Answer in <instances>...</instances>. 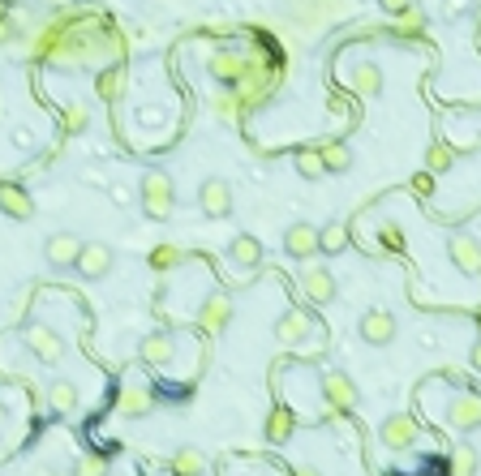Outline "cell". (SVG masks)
Returning a JSON list of instances; mask_svg holds the SVG:
<instances>
[{
    "instance_id": "obj_1",
    "label": "cell",
    "mask_w": 481,
    "mask_h": 476,
    "mask_svg": "<svg viewBox=\"0 0 481 476\" xmlns=\"http://www.w3.org/2000/svg\"><path fill=\"white\" fill-rule=\"evenodd\" d=\"M138 197H142V210L151 219H168L172 206H176V185H172L168 172H146L138 185Z\"/></svg>"
},
{
    "instance_id": "obj_2",
    "label": "cell",
    "mask_w": 481,
    "mask_h": 476,
    "mask_svg": "<svg viewBox=\"0 0 481 476\" xmlns=\"http://www.w3.org/2000/svg\"><path fill=\"white\" fill-rule=\"evenodd\" d=\"M207 73H211L219 86H240L250 73H254V60L240 57L237 48H219V52L207 60Z\"/></svg>"
},
{
    "instance_id": "obj_3",
    "label": "cell",
    "mask_w": 481,
    "mask_h": 476,
    "mask_svg": "<svg viewBox=\"0 0 481 476\" xmlns=\"http://www.w3.org/2000/svg\"><path fill=\"white\" fill-rule=\"evenodd\" d=\"M22 339H27V348L39 356L43 365H57L60 356H65V339L52 331V326L43 323H27V331H22Z\"/></svg>"
},
{
    "instance_id": "obj_4",
    "label": "cell",
    "mask_w": 481,
    "mask_h": 476,
    "mask_svg": "<svg viewBox=\"0 0 481 476\" xmlns=\"http://www.w3.org/2000/svg\"><path fill=\"white\" fill-rule=\"evenodd\" d=\"M379 442L387 450H409L417 442V420L409 412H391V417L379 425Z\"/></svg>"
},
{
    "instance_id": "obj_5",
    "label": "cell",
    "mask_w": 481,
    "mask_h": 476,
    "mask_svg": "<svg viewBox=\"0 0 481 476\" xmlns=\"http://www.w3.org/2000/svg\"><path fill=\"white\" fill-rule=\"evenodd\" d=\"M323 399L336 407V412H353L357 399H361V391H357V382L348 378L344 369H331V374L323 378Z\"/></svg>"
},
{
    "instance_id": "obj_6",
    "label": "cell",
    "mask_w": 481,
    "mask_h": 476,
    "mask_svg": "<svg viewBox=\"0 0 481 476\" xmlns=\"http://www.w3.org/2000/svg\"><path fill=\"white\" fill-rule=\"evenodd\" d=\"M357 331H361V339H366L369 348H387V344L396 339V318H391L387 309H366Z\"/></svg>"
},
{
    "instance_id": "obj_7",
    "label": "cell",
    "mask_w": 481,
    "mask_h": 476,
    "mask_svg": "<svg viewBox=\"0 0 481 476\" xmlns=\"http://www.w3.org/2000/svg\"><path fill=\"white\" fill-rule=\"evenodd\" d=\"M228 323H232V296L228 292H211L198 309V326L207 335H224Z\"/></svg>"
},
{
    "instance_id": "obj_8",
    "label": "cell",
    "mask_w": 481,
    "mask_h": 476,
    "mask_svg": "<svg viewBox=\"0 0 481 476\" xmlns=\"http://www.w3.org/2000/svg\"><path fill=\"white\" fill-rule=\"evenodd\" d=\"M198 206L211 215V219H224V215H232V185L219 181V176H207V181L198 185Z\"/></svg>"
},
{
    "instance_id": "obj_9",
    "label": "cell",
    "mask_w": 481,
    "mask_h": 476,
    "mask_svg": "<svg viewBox=\"0 0 481 476\" xmlns=\"http://www.w3.org/2000/svg\"><path fill=\"white\" fill-rule=\"evenodd\" d=\"M447 425L460 434H477L481 429V395H455L447 404Z\"/></svg>"
},
{
    "instance_id": "obj_10",
    "label": "cell",
    "mask_w": 481,
    "mask_h": 476,
    "mask_svg": "<svg viewBox=\"0 0 481 476\" xmlns=\"http://www.w3.org/2000/svg\"><path fill=\"white\" fill-rule=\"evenodd\" d=\"M112 262H116L112 245H103V240H91V245H86L82 240V253H78V270H82V280H103V275L112 270Z\"/></svg>"
},
{
    "instance_id": "obj_11",
    "label": "cell",
    "mask_w": 481,
    "mask_h": 476,
    "mask_svg": "<svg viewBox=\"0 0 481 476\" xmlns=\"http://www.w3.org/2000/svg\"><path fill=\"white\" fill-rule=\"evenodd\" d=\"M301 292L310 296V305H331L336 296H340V283L326 267H310L301 275Z\"/></svg>"
},
{
    "instance_id": "obj_12",
    "label": "cell",
    "mask_w": 481,
    "mask_h": 476,
    "mask_svg": "<svg viewBox=\"0 0 481 476\" xmlns=\"http://www.w3.org/2000/svg\"><path fill=\"white\" fill-rule=\"evenodd\" d=\"M78 253H82V240L73 237V232H57V237H48V245H43L48 267H57V270L78 267Z\"/></svg>"
},
{
    "instance_id": "obj_13",
    "label": "cell",
    "mask_w": 481,
    "mask_h": 476,
    "mask_svg": "<svg viewBox=\"0 0 481 476\" xmlns=\"http://www.w3.org/2000/svg\"><path fill=\"white\" fill-rule=\"evenodd\" d=\"M310 331H314L310 309H288V313H280V323H275V339L280 344H305Z\"/></svg>"
},
{
    "instance_id": "obj_14",
    "label": "cell",
    "mask_w": 481,
    "mask_h": 476,
    "mask_svg": "<svg viewBox=\"0 0 481 476\" xmlns=\"http://www.w3.org/2000/svg\"><path fill=\"white\" fill-rule=\"evenodd\" d=\"M283 253L297 258V262H310L314 253H318V227L314 224H293L288 232H283Z\"/></svg>"
},
{
    "instance_id": "obj_15",
    "label": "cell",
    "mask_w": 481,
    "mask_h": 476,
    "mask_svg": "<svg viewBox=\"0 0 481 476\" xmlns=\"http://www.w3.org/2000/svg\"><path fill=\"white\" fill-rule=\"evenodd\" d=\"M151 407H155V395L146 391V386H142V382H125V386H121V399H116V412H121V417H151Z\"/></svg>"
},
{
    "instance_id": "obj_16",
    "label": "cell",
    "mask_w": 481,
    "mask_h": 476,
    "mask_svg": "<svg viewBox=\"0 0 481 476\" xmlns=\"http://www.w3.org/2000/svg\"><path fill=\"white\" fill-rule=\"evenodd\" d=\"M447 253H452L455 270H465V275H481V240H477V237L460 232V237H452Z\"/></svg>"
},
{
    "instance_id": "obj_17",
    "label": "cell",
    "mask_w": 481,
    "mask_h": 476,
    "mask_svg": "<svg viewBox=\"0 0 481 476\" xmlns=\"http://www.w3.org/2000/svg\"><path fill=\"white\" fill-rule=\"evenodd\" d=\"M228 262L240 267V270H258V267H262V245H258L254 237H245V232H240V237L228 240Z\"/></svg>"
},
{
    "instance_id": "obj_18",
    "label": "cell",
    "mask_w": 481,
    "mask_h": 476,
    "mask_svg": "<svg viewBox=\"0 0 481 476\" xmlns=\"http://www.w3.org/2000/svg\"><path fill=\"white\" fill-rule=\"evenodd\" d=\"M262 434H267L271 447H283L288 438L297 434V417H293V407H271L267 425H262Z\"/></svg>"
},
{
    "instance_id": "obj_19",
    "label": "cell",
    "mask_w": 481,
    "mask_h": 476,
    "mask_svg": "<svg viewBox=\"0 0 481 476\" xmlns=\"http://www.w3.org/2000/svg\"><path fill=\"white\" fill-rule=\"evenodd\" d=\"M0 210L9 215V219H30L35 215V197L22 189V185H0Z\"/></svg>"
},
{
    "instance_id": "obj_20",
    "label": "cell",
    "mask_w": 481,
    "mask_h": 476,
    "mask_svg": "<svg viewBox=\"0 0 481 476\" xmlns=\"http://www.w3.org/2000/svg\"><path fill=\"white\" fill-rule=\"evenodd\" d=\"M172 352H176V344H172V335L168 331H155V335H146L142 339V348H138V356L146 365H172Z\"/></svg>"
},
{
    "instance_id": "obj_21",
    "label": "cell",
    "mask_w": 481,
    "mask_h": 476,
    "mask_svg": "<svg viewBox=\"0 0 481 476\" xmlns=\"http://www.w3.org/2000/svg\"><path fill=\"white\" fill-rule=\"evenodd\" d=\"M48 407H52V417H73L78 412V386L69 378H60L48 386Z\"/></svg>"
},
{
    "instance_id": "obj_22",
    "label": "cell",
    "mask_w": 481,
    "mask_h": 476,
    "mask_svg": "<svg viewBox=\"0 0 481 476\" xmlns=\"http://www.w3.org/2000/svg\"><path fill=\"white\" fill-rule=\"evenodd\" d=\"M348 224L344 219H331L326 227H318V253H326V258H336V253L348 249Z\"/></svg>"
},
{
    "instance_id": "obj_23",
    "label": "cell",
    "mask_w": 481,
    "mask_h": 476,
    "mask_svg": "<svg viewBox=\"0 0 481 476\" xmlns=\"http://www.w3.org/2000/svg\"><path fill=\"white\" fill-rule=\"evenodd\" d=\"M95 95H100L103 103H116V99L125 95V69H121V65H108V69L95 78Z\"/></svg>"
},
{
    "instance_id": "obj_24",
    "label": "cell",
    "mask_w": 481,
    "mask_h": 476,
    "mask_svg": "<svg viewBox=\"0 0 481 476\" xmlns=\"http://www.w3.org/2000/svg\"><path fill=\"white\" fill-rule=\"evenodd\" d=\"M168 472L172 476H202V472H207V460H202V450L185 447V450H176V455L168 460Z\"/></svg>"
},
{
    "instance_id": "obj_25",
    "label": "cell",
    "mask_w": 481,
    "mask_h": 476,
    "mask_svg": "<svg viewBox=\"0 0 481 476\" xmlns=\"http://www.w3.org/2000/svg\"><path fill=\"white\" fill-rule=\"evenodd\" d=\"M318 151H323L326 176H331V172H348V168H353V151H348V142H323Z\"/></svg>"
},
{
    "instance_id": "obj_26",
    "label": "cell",
    "mask_w": 481,
    "mask_h": 476,
    "mask_svg": "<svg viewBox=\"0 0 481 476\" xmlns=\"http://www.w3.org/2000/svg\"><path fill=\"white\" fill-rule=\"evenodd\" d=\"M293 164H297V172L305 176V181H318V176H326V164H323V151L318 146H305V151L293 154Z\"/></svg>"
},
{
    "instance_id": "obj_27",
    "label": "cell",
    "mask_w": 481,
    "mask_h": 476,
    "mask_svg": "<svg viewBox=\"0 0 481 476\" xmlns=\"http://www.w3.org/2000/svg\"><path fill=\"white\" fill-rule=\"evenodd\" d=\"M455 164V146H447V142H430V146H425V172H434V176H439V172H447Z\"/></svg>"
},
{
    "instance_id": "obj_28",
    "label": "cell",
    "mask_w": 481,
    "mask_h": 476,
    "mask_svg": "<svg viewBox=\"0 0 481 476\" xmlns=\"http://www.w3.org/2000/svg\"><path fill=\"white\" fill-rule=\"evenodd\" d=\"M477 468H481L477 447H468V442H460V447L452 450V476H477Z\"/></svg>"
},
{
    "instance_id": "obj_29",
    "label": "cell",
    "mask_w": 481,
    "mask_h": 476,
    "mask_svg": "<svg viewBox=\"0 0 481 476\" xmlns=\"http://www.w3.org/2000/svg\"><path fill=\"white\" fill-rule=\"evenodd\" d=\"M181 262H185V253L172 240H159L155 249H151V267L155 270H172V267H181Z\"/></svg>"
},
{
    "instance_id": "obj_30",
    "label": "cell",
    "mask_w": 481,
    "mask_h": 476,
    "mask_svg": "<svg viewBox=\"0 0 481 476\" xmlns=\"http://www.w3.org/2000/svg\"><path fill=\"white\" fill-rule=\"evenodd\" d=\"M73 476H108V455H100V450L78 455V460H73Z\"/></svg>"
},
{
    "instance_id": "obj_31",
    "label": "cell",
    "mask_w": 481,
    "mask_h": 476,
    "mask_svg": "<svg viewBox=\"0 0 481 476\" xmlns=\"http://www.w3.org/2000/svg\"><path fill=\"white\" fill-rule=\"evenodd\" d=\"M60 125H65V133H86V129H91V112H86V103L73 99L69 108L60 112Z\"/></svg>"
},
{
    "instance_id": "obj_32",
    "label": "cell",
    "mask_w": 481,
    "mask_h": 476,
    "mask_svg": "<svg viewBox=\"0 0 481 476\" xmlns=\"http://www.w3.org/2000/svg\"><path fill=\"white\" fill-rule=\"evenodd\" d=\"M353 86L361 90V95H379L382 90V78H379V69L374 65H357V73H353Z\"/></svg>"
},
{
    "instance_id": "obj_33",
    "label": "cell",
    "mask_w": 481,
    "mask_h": 476,
    "mask_svg": "<svg viewBox=\"0 0 481 476\" xmlns=\"http://www.w3.org/2000/svg\"><path fill=\"white\" fill-rule=\"evenodd\" d=\"M422 26H425V14L417 9V5H409L404 14H396V30H400V35H417Z\"/></svg>"
},
{
    "instance_id": "obj_34",
    "label": "cell",
    "mask_w": 481,
    "mask_h": 476,
    "mask_svg": "<svg viewBox=\"0 0 481 476\" xmlns=\"http://www.w3.org/2000/svg\"><path fill=\"white\" fill-rule=\"evenodd\" d=\"M379 240H382V245H387L391 253L404 249V232H400V224H382V227H379Z\"/></svg>"
},
{
    "instance_id": "obj_35",
    "label": "cell",
    "mask_w": 481,
    "mask_h": 476,
    "mask_svg": "<svg viewBox=\"0 0 481 476\" xmlns=\"http://www.w3.org/2000/svg\"><path fill=\"white\" fill-rule=\"evenodd\" d=\"M473 9V0H443V14L447 17H465Z\"/></svg>"
},
{
    "instance_id": "obj_36",
    "label": "cell",
    "mask_w": 481,
    "mask_h": 476,
    "mask_svg": "<svg viewBox=\"0 0 481 476\" xmlns=\"http://www.w3.org/2000/svg\"><path fill=\"white\" fill-rule=\"evenodd\" d=\"M108 194H112V202H116V206H129V202H134V189H129V185H112Z\"/></svg>"
},
{
    "instance_id": "obj_37",
    "label": "cell",
    "mask_w": 481,
    "mask_h": 476,
    "mask_svg": "<svg viewBox=\"0 0 481 476\" xmlns=\"http://www.w3.org/2000/svg\"><path fill=\"white\" fill-rule=\"evenodd\" d=\"M412 189H417L422 197H430V194H434V172H425V176H417V185H412Z\"/></svg>"
},
{
    "instance_id": "obj_38",
    "label": "cell",
    "mask_w": 481,
    "mask_h": 476,
    "mask_svg": "<svg viewBox=\"0 0 481 476\" xmlns=\"http://www.w3.org/2000/svg\"><path fill=\"white\" fill-rule=\"evenodd\" d=\"M9 39H17V26L9 22V14L0 17V43H9Z\"/></svg>"
},
{
    "instance_id": "obj_39",
    "label": "cell",
    "mask_w": 481,
    "mask_h": 476,
    "mask_svg": "<svg viewBox=\"0 0 481 476\" xmlns=\"http://www.w3.org/2000/svg\"><path fill=\"white\" fill-rule=\"evenodd\" d=\"M409 5H417V0H382V9H387L391 17H396V14H404Z\"/></svg>"
},
{
    "instance_id": "obj_40",
    "label": "cell",
    "mask_w": 481,
    "mask_h": 476,
    "mask_svg": "<svg viewBox=\"0 0 481 476\" xmlns=\"http://www.w3.org/2000/svg\"><path fill=\"white\" fill-rule=\"evenodd\" d=\"M468 365H473V369H477V374H481V339H477V344H473V352H468Z\"/></svg>"
},
{
    "instance_id": "obj_41",
    "label": "cell",
    "mask_w": 481,
    "mask_h": 476,
    "mask_svg": "<svg viewBox=\"0 0 481 476\" xmlns=\"http://www.w3.org/2000/svg\"><path fill=\"white\" fill-rule=\"evenodd\" d=\"M293 476H318V472H314V468H297V472H293Z\"/></svg>"
},
{
    "instance_id": "obj_42",
    "label": "cell",
    "mask_w": 481,
    "mask_h": 476,
    "mask_svg": "<svg viewBox=\"0 0 481 476\" xmlns=\"http://www.w3.org/2000/svg\"><path fill=\"white\" fill-rule=\"evenodd\" d=\"M473 323H477V335H481V309H477V318H473Z\"/></svg>"
},
{
    "instance_id": "obj_43",
    "label": "cell",
    "mask_w": 481,
    "mask_h": 476,
    "mask_svg": "<svg viewBox=\"0 0 481 476\" xmlns=\"http://www.w3.org/2000/svg\"><path fill=\"white\" fill-rule=\"evenodd\" d=\"M5 5H27V0H5Z\"/></svg>"
},
{
    "instance_id": "obj_44",
    "label": "cell",
    "mask_w": 481,
    "mask_h": 476,
    "mask_svg": "<svg viewBox=\"0 0 481 476\" xmlns=\"http://www.w3.org/2000/svg\"><path fill=\"white\" fill-rule=\"evenodd\" d=\"M39 476H57V472H48V468H43V472H39Z\"/></svg>"
},
{
    "instance_id": "obj_45",
    "label": "cell",
    "mask_w": 481,
    "mask_h": 476,
    "mask_svg": "<svg viewBox=\"0 0 481 476\" xmlns=\"http://www.w3.org/2000/svg\"><path fill=\"white\" fill-rule=\"evenodd\" d=\"M0 420H5V404H0Z\"/></svg>"
}]
</instances>
